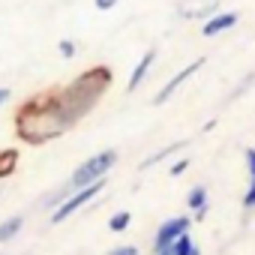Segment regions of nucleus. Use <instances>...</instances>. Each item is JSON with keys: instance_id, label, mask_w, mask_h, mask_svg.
<instances>
[{"instance_id": "nucleus-7", "label": "nucleus", "mask_w": 255, "mask_h": 255, "mask_svg": "<svg viewBox=\"0 0 255 255\" xmlns=\"http://www.w3.org/2000/svg\"><path fill=\"white\" fill-rule=\"evenodd\" d=\"M153 60H156V51H153V48H150V51H144V57L138 60V66H135V69H132V75H129V84H126V90H129V93H132V90H138V84H141V81H144V75L150 72Z\"/></svg>"}, {"instance_id": "nucleus-16", "label": "nucleus", "mask_w": 255, "mask_h": 255, "mask_svg": "<svg viewBox=\"0 0 255 255\" xmlns=\"http://www.w3.org/2000/svg\"><path fill=\"white\" fill-rule=\"evenodd\" d=\"M108 255H138V249L135 246H120V249H111Z\"/></svg>"}, {"instance_id": "nucleus-6", "label": "nucleus", "mask_w": 255, "mask_h": 255, "mask_svg": "<svg viewBox=\"0 0 255 255\" xmlns=\"http://www.w3.org/2000/svg\"><path fill=\"white\" fill-rule=\"evenodd\" d=\"M219 6V0H186V3H180V15L183 18H207L213 15Z\"/></svg>"}, {"instance_id": "nucleus-13", "label": "nucleus", "mask_w": 255, "mask_h": 255, "mask_svg": "<svg viewBox=\"0 0 255 255\" xmlns=\"http://www.w3.org/2000/svg\"><path fill=\"white\" fill-rule=\"evenodd\" d=\"M129 222H132V213L129 210H120V213H114L108 219V228L111 231H126V228H129Z\"/></svg>"}, {"instance_id": "nucleus-10", "label": "nucleus", "mask_w": 255, "mask_h": 255, "mask_svg": "<svg viewBox=\"0 0 255 255\" xmlns=\"http://www.w3.org/2000/svg\"><path fill=\"white\" fill-rule=\"evenodd\" d=\"M168 249H171L174 255H198V246L192 243L189 231H186V234H180V237H177V240H174V243H171Z\"/></svg>"}, {"instance_id": "nucleus-11", "label": "nucleus", "mask_w": 255, "mask_h": 255, "mask_svg": "<svg viewBox=\"0 0 255 255\" xmlns=\"http://www.w3.org/2000/svg\"><path fill=\"white\" fill-rule=\"evenodd\" d=\"M189 207H192L198 216H204V207H207V192H204V186H195V189L189 192Z\"/></svg>"}, {"instance_id": "nucleus-15", "label": "nucleus", "mask_w": 255, "mask_h": 255, "mask_svg": "<svg viewBox=\"0 0 255 255\" xmlns=\"http://www.w3.org/2000/svg\"><path fill=\"white\" fill-rule=\"evenodd\" d=\"M246 165H249V174H252V180H255V147L246 150Z\"/></svg>"}, {"instance_id": "nucleus-4", "label": "nucleus", "mask_w": 255, "mask_h": 255, "mask_svg": "<svg viewBox=\"0 0 255 255\" xmlns=\"http://www.w3.org/2000/svg\"><path fill=\"white\" fill-rule=\"evenodd\" d=\"M186 231H189V216H174V219L162 222L159 231H156V237H153V249H156V252L168 249V246H171L180 234H186Z\"/></svg>"}, {"instance_id": "nucleus-17", "label": "nucleus", "mask_w": 255, "mask_h": 255, "mask_svg": "<svg viewBox=\"0 0 255 255\" xmlns=\"http://www.w3.org/2000/svg\"><path fill=\"white\" fill-rule=\"evenodd\" d=\"M186 168H189V159H180V162H174V165H171V174L177 177V174H183Z\"/></svg>"}, {"instance_id": "nucleus-14", "label": "nucleus", "mask_w": 255, "mask_h": 255, "mask_svg": "<svg viewBox=\"0 0 255 255\" xmlns=\"http://www.w3.org/2000/svg\"><path fill=\"white\" fill-rule=\"evenodd\" d=\"M57 48H60V54H63V57H75V42L60 39V45H57Z\"/></svg>"}, {"instance_id": "nucleus-12", "label": "nucleus", "mask_w": 255, "mask_h": 255, "mask_svg": "<svg viewBox=\"0 0 255 255\" xmlns=\"http://www.w3.org/2000/svg\"><path fill=\"white\" fill-rule=\"evenodd\" d=\"M15 162H18V153L15 150H0V177H6L15 171Z\"/></svg>"}, {"instance_id": "nucleus-5", "label": "nucleus", "mask_w": 255, "mask_h": 255, "mask_svg": "<svg viewBox=\"0 0 255 255\" xmlns=\"http://www.w3.org/2000/svg\"><path fill=\"white\" fill-rule=\"evenodd\" d=\"M201 66H204V60H195V63H189L186 69H180V72H177V75H174V78H171V81H168V84H165V87H162L156 96H153V105H162V102H168V99L174 96V90H177V87H180L186 78H192V75H195Z\"/></svg>"}, {"instance_id": "nucleus-1", "label": "nucleus", "mask_w": 255, "mask_h": 255, "mask_svg": "<svg viewBox=\"0 0 255 255\" xmlns=\"http://www.w3.org/2000/svg\"><path fill=\"white\" fill-rule=\"evenodd\" d=\"M108 84H111V72L105 66H96V69L84 72L81 78H75L60 93L30 99L18 111V135L30 144H42L48 138H57L81 114H87L96 105V99L102 96V90Z\"/></svg>"}, {"instance_id": "nucleus-18", "label": "nucleus", "mask_w": 255, "mask_h": 255, "mask_svg": "<svg viewBox=\"0 0 255 255\" xmlns=\"http://www.w3.org/2000/svg\"><path fill=\"white\" fill-rule=\"evenodd\" d=\"M246 207H255V180H252V186H249V192H246Z\"/></svg>"}, {"instance_id": "nucleus-8", "label": "nucleus", "mask_w": 255, "mask_h": 255, "mask_svg": "<svg viewBox=\"0 0 255 255\" xmlns=\"http://www.w3.org/2000/svg\"><path fill=\"white\" fill-rule=\"evenodd\" d=\"M237 24V15L234 12H222V15H213L207 24H204V36H216L222 30H231Z\"/></svg>"}, {"instance_id": "nucleus-9", "label": "nucleus", "mask_w": 255, "mask_h": 255, "mask_svg": "<svg viewBox=\"0 0 255 255\" xmlns=\"http://www.w3.org/2000/svg\"><path fill=\"white\" fill-rule=\"evenodd\" d=\"M21 225H24L21 216H9V219H3V222H0V243H9V240L21 231Z\"/></svg>"}, {"instance_id": "nucleus-3", "label": "nucleus", "mask_w": 255, "mask_h": 255, "mask_svg": "<svg viewBox=\"0 0 255 255\" xmlns=\"http://www.w3.org/2000/svg\"><path fill=\"white\" fill-rule=\"evenodd\" d=\"M102 189H105V177H102V180H96V183H90V186L75 189V192H72V195H69V198H66V201L54 210V213H51V222H54V225H60V222H63V219H69L75 210H81L84 204H90V201H93Z\"/></svg>"}, {"instance_id": "nucleus-2", "label": "nucleus", "mask_w": 255, "mask_h": 255, "mask_svg": "<svg viewBox=\"0 0 255 255\" xmlns=\"http://www.w3.org/2000/svg\"><path fill=\"white\" fill-rule=\"evenodd\" d=\"M114 162H117V150H102V153H96V156L84 159V162L72 171L69 186H72V189H81V186H90V183L102 180V177L114 168Z\"/></svg>"}, {"instance_id": "nucleus-21", "label": "nucleus", "mask_w": 255, "mask_h": 255, "mask_svg": "<svg viewBox=\"0 0 255 255\" xmlns=\"http://www.w3.org/2000/svg\"><path fill=\"white\" fill-rule=\"evenodd\" d=\"M156 255H174V252H171V249H162V252H156Z\"/></svg>"}, {"instance_id": "nucleus-20", "label": "nucleus", "mask_w": 255, "mask_h": 255, "mask_svg": "<svg viewBox=\"0 0 255 255\" xmlns=\"http://www.w3.org/2000/svg\"><path fill=\"white\" fill-rule=\"evenodd\" d=\"M9 96H12V90H9V87H0V105H3Z\"/></svg>"}, {"instance_id": "nucleus-19", "label": "nucleus", "mask_w": 255, "mask_h": 255, "mask_svg": "<svg viewBox=\"0 0 255 255\" xmlns=\"http://www.w3.org/2000/svg\"><path fill=\"white\" fill-rule=\"evenodd\" d=\"M117 6V0H96V9H111Z\"/></svg>"}]
</instances>
